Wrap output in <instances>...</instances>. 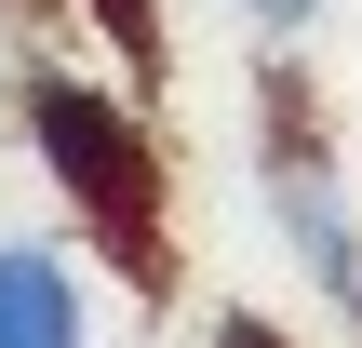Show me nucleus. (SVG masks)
<instances>
[{"label": "nucleus", "mask_w": 362, "mask_h": 348, "mask_svg": "<svg viewBox=\"0 0 362 348\" xmlns=\"http://www.w3.org/2000/svg\"><path fill=\"white\" fill-rule=\"evenodd\" d=\"M13 121H27V161L54 174V201L134 268V282H161V148H148V121L107 94V80H81V67H27L13 80Z\"/></svg>", "instance_id": "1"}, {"label": "nucleus", "mask_w": 362, "mask_h": 348, "mask_svg": "<svg viewBox=\"0 0 362 348\" xmlns=\"http://www.w3.org/2000/svg\"><path fill=\"white\" fill-rule=\"evenodd\" d=\"M269 215H282L296 268L336 308H362V228H349V201H336V174H322V148H309V94L296 80H269Z\"/></svg>", "instance_id": "2"}, {"label": "nucleus", "mask_w": 362, "mask_h": 348, "mask_svg": "<svg viewBox=\"0 0 362 348\" xmlns=\"http://www.w3.org/2000/svg\"><path fill=\"white\" fill-rule=\"evenodd\" d=\"M0 348H94L81 335V268L54 241H0Z\"/></svg>", "instance_id": "3"}, {"label": "nucleus", "mask_w": 362, "mask_h": 348, "mask_svg": "<svg viewBox=\"0 0 362 348\" xmlns=\"http://www.w3.org/2000/svg\"><path fill=\"white\" fill-rule=\"evenodd\" d=\"M94 40H121L134 67H161V0H94Z\"/></svg>", "instance_id": "4"}, {"label": "nucleus", "mask_w": 362, "mask_h": 348, "mask_svg": "<svg viewBox=\"0 0 362 348\" xmlns=\"http://www.w3.org/2000/svg\"><path fill=\"white\" fill-rule=\"evenodd\" d=\"M228 13H242V27H269V40H296V27H309L322 0H228Z\"/></svg>", "instance_id": "5"}, {"label": "nucleus", "mask_w": 362, "mask_h": 348, "mask_svg": "<svg viewBox=\"0 0 362 348\" xmlns=\"http://www.w3.org/2000/svg\"><path fill=\"white\" fill-rule=\"evenodd\" d=\"M215 348H296V335H282V322H228Z\"/></svg>", "instance_id": "6"}]
</instances>
